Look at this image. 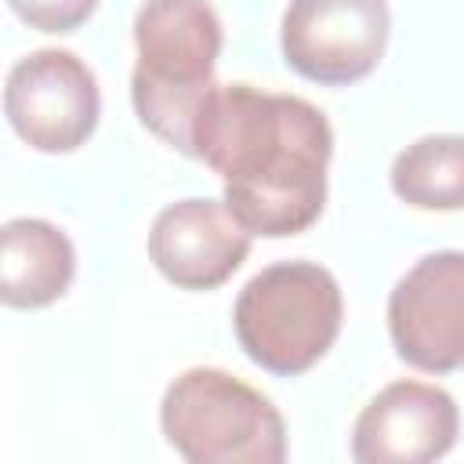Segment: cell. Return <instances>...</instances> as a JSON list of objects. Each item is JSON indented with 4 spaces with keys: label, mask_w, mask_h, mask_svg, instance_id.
Returning <instances> with one entry per match:
<instances>
[{
    "label": "cell",
    "mask_w": 464,
    "mask_h": 464,
    "mask_svg": "<svg viewBox=\"0 0 464 464\" xmlns=\"http://www.w3.org/2000/svg\"><path fill=\"white\" fill-rule=\"evenodd\" d=\"M460 413L450 392L424 381H395L381 388L352 431L359 464H428L453 450Z\"/></svg>",
    "instance_id": "cell-9"
},
{
    "label": "cell",
    "mask_w": 464,
    "mask_h": 464,
    "mask_svg": "<svg viewBox=\"0 0 464 464\" xmlns=\"http://www.w3.org/2000/svg\"><path fill=\"white\" fill-rule=\"evenodd\" d=\"M330 156L334 130L312 102L250 83H214L192 127V160L221 174L225 207L265 239L319 221Z\"/></svg>",
    "instance_id": "cell-1"
},
{
    "label": "cell",
    "mask_w": 464,
    "mask_h": 464,
    "mask_svg": "<svg viewBox=\"0 0 464 464\" xmlns=\"http://www.w3.org/2000/svg\"><path fill=\"white\" fill-rule=\"evenodd\" d=\"M7 4L25 25L40 33H72L98 7V0H7Z\"/></svg>",
    "instance_id": "cell-12"
},
{
    "label": "cell",
    "mask_w": 464,
    "mask_h": 464,
    "mask_svg": "<svg viewBox=\"0 0 464 464\" xmlns=\"http://www.w3.org/2000/svg\"><path fill=\"white\" fill-rule=\"evenodd\" d=\"M221 40V18L207 0H145L134 14L130 102L138 120L181 156H192V127L214 87Z\"/></svg>",
    "instance_id": "cell-2"
},
{
    "label": "cell",
    "mask_w": 464,
    "mask_h": 464,
    "mask_svg": "<svg viewBox=\"0 0 464 464\" xmlns=\"http://www.w3.org/2000/svg\"><path fill=\"white\" fill-rule=\"evenodd\" d=\"M392 33L384 0H290L283 11L286 65L323 87H348L377 69Z\"/></svg>",
    "instance_id": "cell-6"
},
{
    "label": "cell",
    "mask_w": 464,
    "mask_h": 464,
    "mask_svg": "<svg viewBox=\"0 0 464 464\" xmlns=\"http://www.w3.org/2000/svg\"><path fill=\"white\" fill-rule=\"evenodd\" d=\"M76 276L69 236L44 218H11L0 228V297L7 308H44Z\"/></svg>",
    "instance_id": "cell-10"
},
{
    "label": "cell",
    "mask_w": 464,
    "mask_h": 464,
    "mask_svg": "<svg viewBox=\"0 0 464 464\" xmlns=\"http://www.w3.org/2000/svg\"><path fill=\"white\" fill-rule=\"evenodd\" d=\"M250 232L232 218L225 199L167 203L149 228V261L178 290H214L228 283L250 254Z\"/></svg>",
    "instance_id": "cell-8"
},
{
    "label": "cell",
    "mask_w": 464,
    "mask_h": 464,
    "mask_svg": "<svg viewBox=\"0 0 464 464\" xmlns=\"http://www.w3.org/2000/svg\"><path fill=\"white\" fill-rule=\"evenodd\" d=\"M344 319L341 286L315 261H276L236 297L232 330L250 362L276 377L312 370L337 341Z\"/></svg>",
    "instance_id": "cell-3"
},
{
    "label": "cell",
    "mask_w": 464,
    "mask_h": 464,
    "mask_svg": "<svg viewBox=\"0 0 464 464\" xmlns=\"http://www.w3.org/2000/svg\"><path fill=\"white\" fill-rule=\"evenodd\" d=\"M395 355L424 373L464 366V250L424 254L388 294Z\"/></svg>",
    "instance_id": "cell-7"
},
{
    "label": "cell",
    "mask_w": 464,
    "mask_h": 464,
    "mask_svg": "<svg viewBox=\"0 0 464 464\" xmlns=\"http://www.w3.org/2000/svg\"><path fill=\"white\" fill-rule=\"evenodd\" d=\"M4 116L11 130L36 152H72L98 127V80L72 51H29L7 72Z\"/></svg>",
    "instance_id": "cell-5"
},
{
    "label": "cell",
    "mask_w": 464,
    "mask_h": 464,
    "mask_svg": "<svg viewBox=\"0 0 464 464\" xmlns=\"http://www.w3.org/2000/svg\"><path fill=\"white\" fill-rule=\"evenodd\" d=\"M160 428L188 464L286 460L283 413L268 395L218 366H192L167 384Z\"/></svg>",
    "instance_id": "cell-4"
},
{
    "label": "cell",
    "mask_w": 464,
    "mask_h": 464,
    "mask_svg": "<svg viewBox=\"0 0 464 464\" xmlns=\"http://www.w3.org/2000/svg\"><path fill=\"white\" fill-rule=\"evenodd\" d=\"M392 192L417 210H464V134H424L392 163Z\"/></svg>",
    "instance_id": "cell-11"
}]
</instances>
